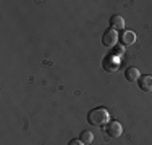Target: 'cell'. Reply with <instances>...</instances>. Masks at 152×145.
Returning a JSON list of instances; mask_svg holds the SVG:
<instances>
[{"mask_svg":"<svg viewBox=\"0 0 152 145\" xmlns=\"http://www.w3.org/2000/svg\"><path fill=\"white\" fill-rule=\"evenodd\" d=\"M110 29H113L115 32L125 29V20H123L120 14H113V16L110 18Z\"/></svg>","mask_w":152,"mask_h":145,"instance_id":"6","label":"cell"},{"mask_svg":"<svg viewBox=\"0 0 152 145\" xmlns=\"http://www.w3.org/2000/svg\"><path fill=\"white\" fill-rule=\"evenodd\" d=\"M141 76H139V70L137 68H134V66H131V68H126V71H125V79L128 82H134V81H137Z\"/></svg>","mask_w":152,"mask_h":145,"instance_id":"8","label":"cell"},{"mask_svg":"<svg viewBox=\"0 0 152 145\" xmlns=\"http://www.w3.org/2000/svg\"><path fill=\"white\" fill-rule=\"evenodd\" d=\"M120 41L123 45H131V44L136 42V34L133 31H123L120 36Z\"/></svg>","mask_w":152,"mask_h":145,"instance_id":"7","label":"cell"},{"mask_svg":"<svg viewBox=\"0 0 152 145\" xmlns=\"http://www.w3.org/2000/svg\"><path fill=\"white\" fill-rule=\"evenodd\" d=\"M137 84H139V89L146 94H151L152 92V76H141L137 79Z\"/></svg>","mask_w":152,"mask_h":145,"instance_id":"5","label":"cell"},{"mask_svg":"<svg viewBox=\"0 0 152 145\" xmlns=\"http://www.w3.org/2000/svg\"><path fill=\"white\" fill-rule=\"evenodd\" d=\"M79 140H81L84 145H89L94 140V136H92V132L91 130H83L81 132V136H79Z\"/></svg>","mask_w":152,"mask_h":145,"instance_id":"9","label":"cell"},{"mask_svg":"<svg viewBox=\"0 0 152 145\" xmlns=\"http://www.w3.org/2000/svg\"><path fill=\"white\" fill-rule=\"evenodd\" d=\"M68 145H84V144H83L79 139H73V140H70V142H68Z\"/></svg>","mask_w":152,"mask_h":145,"instance_id":"11","label":"cell"},{"mask_svg":"<svg viewBox=\"0 0 152 145\" xmlns=\"http://www.w3.org/2000/svg\"><path fill=\"white\" fill-rule=\"evenodd\" d=\"M115 42H117V32L113 29H107L102 36V44L105 47H115Z\"/></svg>","mask_w":152,"mask_h":145,"instance_id":"4","label":"cell"},{"mask_svg":"<svg viewBox=\"0 0 152 145\" xmlns=\"http://www.w3.org/2000/svg\"><path fill=\"white\" fill-rule=\"evenodd\" d=\"M118 65H120V60H118L117 57H113L112 53H108V55L102 60V68H104V71H107V72L117 71Z\"/></svg>","mask_w":152,"mask_h":145,"instance_id":"3","label":"cell"},{"mask_svg":"<svg viewBox=\"0 0 152 145\" xmlns=\"http://www.w3.org/2000/svg\"><path fill=\"white\" fill-rule=\"evenodd\" d=\"M112 55L113 57H121L123 55V47H113V52H112Z\"/></svg>","mask_w":152,"mask_h":145,"instance_id":"10","label":"cell"},{"mask_svg":"<svg viewBox=\"0 0 152 145\" xmlns=\"http://www.w3.org/2000/svg\"><path fill=\"white\" fill-rule=\"evenodd\" d=\"M104 130H105V134L110 137V139H117V137H120L121 132H123L121 124H120L118 121H113V119L107 123V124H105V129H104Z\"/></svg>","mask_w":152,"mask_h":145,"instance_id":"2","label":"cell"},{"mask_svg":"<svg viewBox=\"0 0 152 145\" xmlns=\"http://www.w3.org/2000/svg\"><path fill=\"white\" fill-rule=\"evenodd\" d=\"M88 123L91 126H96V128H100V126L107 124L108 123V113L104 108H92L88 113Z\"/></svg>","mask_w":152,"mask_h":145,"instance_id":"1","label":"cell"}]
</instances>
